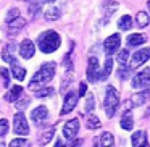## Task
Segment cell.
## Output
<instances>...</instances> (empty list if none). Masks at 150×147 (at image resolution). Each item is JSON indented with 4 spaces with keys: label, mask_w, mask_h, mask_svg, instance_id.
I'll return each mask as SVG.
<instances>
[{
    "label": "cell",
    "mask_w": 150,
    "mask_h": 147,
    "mask_svg": "<svg viewBox=\"0 0 150 147\" xmlns=\"http://www.w3.org/2000/svg\"><path fill=\"white\" fill-rule=\"evenodd\" d=\"M45 18H47L49 21L58 20V18H60V10H58V8H55L53 5H52V7H49V8L45 10Z\"/></svg>",
    "instance_id": "603a6c76"
},
{
    "label": "cell",
    "mask_w": 150,
    "mask_h": 147,
    "mask_svg": "<svg viewBox=\"0 0 150 147\" xmlns=\"http://www.w3.org/2000/svg\"><path fill=\"white\" fill-rule=\"evenodd\" d=\"M47 2H55V0H47Z\"/></svg>",
    "instance_id": "f35d334b"
},
{
    "label": "cell",
    "mask_w": 150,
    "mask_h": 147,
    "mask_svg": "<svg viewBox=\"0 0 150 147\" xmlns=\"http://www.w3.org/2000/svg\"><path fill=\"white\" fill-rule=\"evenodd\" d=\"M120 42H121V37L120 34H111L110 37H107L103 42V49L107 55H113L118 49H120Z\"/></svg>",
    "instance_id": "52a82bcc"
},
{
    "label": "cell",
    "mask_w": 150,
    "mask_h": 147,
    "mask_svg": "<svg viewBox=\"0 0 150 147\" xmlns=\"http://www.w3.org/2000/svg\"><path fill=\"white\" fill-rule=\"evenodd\" d=\"M37 42H39V49L42 50L44 53H52L60 47L62 39H60L58 33H55V31H47V33L40 34Z\"/></svg>",
    "instance_id": "7a4b0ae2"
},
{
    "label": "cell",
    "mask_w": 150,
    "mask_h": 147,
    "mask_svg": "<svg viewBox=\"0 0 150 147\" xmlns=\"http://www.w3.org/2000/svg\"><path fill=\"white\" fill-rule=\"evenodd\" d=\"M21 92H23V87H21V86H13V87L10 89V92L5 95V99H7L8 102H15V100L20 99Z\"/></svg>",
    "instance_id": "e0dca14e"
},
{
    "label": "cell",
    "mask_w": 150,
    "mask_h": 147,
    "mask_svg": "<svg viewBox=\"0 0 150 147\" xmlns=\"http://www.w3.org/2000/svg\"><path fill=\"white\" fill-rule=\"evenodd\" d=\"M127 60H129V52L126 49L120 50V53H118V65H126Z\"/></svg>",
    "instance_id": "4316f807"
},
{
    "label": "cell",
    "mask_w": 150,
    "mask_h": 147,
    "mask_svg": "<svg viewBox=\"0 0 150 147\" xmlns=\"http://www.w3.org/2000/svg\"><path fill=\"white\" fill-rule=\"evenodd\" d=\"M0 75H2V79H4V86L8 87V86H10V75H8V70L2 68L0 70Z\"/></svg>",
    "instance_id": "836d02e7"
},
{
    "label": "cell",
    "mask_w": 150,
    "mask_h": 147,
    "mask_svg": "<svg viewBox=\"0 0 150 147\" xmlns=\"http://www.w3.org/2000/svg\"><path fill=\"white\" fill-rule=\"evenodd\" d=\"M11 75H13V78H16V81H23L24 76H26V70H24L16 60H13V62H11Z\"/></svg>",
    "instance_id": "5bb4252c"
},
{
    "label": "cell",
    "mask_w": 150,
    "mask_h": 147,
    "mask_svg": "<svg viewBox=\"0 0 150 147\" xmlns=\"http://www.w3.org/2000/svg\"><path fill=\"white\" fill-rule=\"evenodd\" d=\"M78 97L79 95L76 92H68V95L65 97V104H63V108H62V115H66L69 111L74 110L76 104H78Z\"/></svg>",
    "instance_id": "8fae6325"
},
{
    "label": "cell",
    "mask_w": 150,
    "mask_h": 147,
    "mask_svg": "<svg viewBox=\"0 0 150 147\" xmlns=\"http://www.w3.org/2000/svg\"><path fill=\"white\" fill-rule=\"evenodd\" d=\"M103 105H105V113H107V116L111 118L115 115V111H116L118 105H120V94H118V91L113 86H108L107 87Z\"/></svg>",
    "instance_id": "3957f363"
},
{
    "label": "cell",
    "mask_w": 150,
    "mask_h": 147,
    "mask_svg": "<svg viewBox=\"0 0 150 147\" xmlns=\"http://www.w3.org/2000/svg\"><path fill=\"white\" fill-rule=\"evenodd\" d=\"M131 142L136 147L147 146V134L144 133V131H136V133L132 134V137H131Z\"/></svg>",
    "instance_id": "9a60e30c"
},
{
    "label": "cell",
    "mask_w": 150,
    "mask_h": 147,
    "mask_svg": "<svg viewBox=\"0 0 150 147\" xmlns=\"http://www.w3.org/2000/svg\"><path fill=\"white\" fill-rule=\"evenodd\" d=\"M131 26H132V18H131L129 15H123V16L120 18V21H118V28H120L121 31H129Z\"/></svg>",
    "instance_id": "ac0fdd59"
},
{
    "label": "cell",
    "mask_w": 150,
    "mask_h": 147,
    "mask_svg": "<svg viewBox=\"0 0 150 147\" xmlns=\"http://www.w3.org/2000/svg\"><path fill=\"white\" fill-rule=\"evenodd\" d=\"M127 75H129V68H127V65H120V68H118V78L126 79Z\"/></svg>",
    "instance_id": "f546056e"
},
{
    "label": "cell",
    "mask_w": 150,
    "mask_h": 147,
    "mask_svg": "<svg viewBox=\"0 0 150 147\" xmlns=\"http://www.w3.org/2000/svg\"><path fill=\"white\" fill-rule=\"evenodd\" d=\"M132 89H145L150 87V68H145L142 71H139L131 81Z\"/></svg>",
    "instance_id": "277c9868"
},
{
    "label": "cell",
    "mask_w": 150,
    "mask_h": 147,
    "mask_svg": "<svg viewBox=\"0 0 150 147\" xmlns=\"http://www.w3.org/2000/svg\"><path fill=\"white\" fill-rule=\"evenodd\" d=\"M62 146H63V142L58 139V141H57V147H62Z\"/></svg>",
    "instance_id": "8d00e7d4"
},
{
    "label": "cell",
    "mask_w": 150,
    "mask_h": 147,
    "mask_svg": "<svg viewBox=\"0 0 150 147\" xmlns=\"http://www.w3.org/2000/svg\"><path fill=\"white\" fill-rule=\"evenodd\" d=\"M18 16H20V10H18V8H11V10L7 13L5 21H7V23H10V21H13L15 18H18Z\"/></svg>",
    "instance_id": "4dcf8cb0"
},
{
    "label": "cell",
    "mask_w": 150,
    "mask_h": 147,
    "mask_svg": "<svg viewBox=\"0 0 150 147\" xmlns=\"http://www.w3.org/2000/svg\"><path fill=\"white\" fill-rule=\"evenodd\" d=\"M13 49H15V45L13 44H10L8 47H5L4 49V52H2V58H4V62H7V63H11L15 60V57L11 55V52H13Z\"/></svg>",
    "instance_id": "7402d4cb"
},
{
    "label": "cell",
    "mask_w": 150,
    "mask_h": 147,
    "mask_svg": "<svg viewBox=\"0 0 150 147\" xmlns=\"http://www.w3.org/2000/svg\"><path fill=\"white\" fill-rule=\"evenodd\" d=\"M53 89L52 87H47V89H39V91H36V97H49V95L53 94Z\"/></svg>",
    "instance_id": "1f68e13d"
},
{
    "label": "cell",
    "mask_w": 150,
    "mask_h": 147,
    "mask_svg": "<svg viewBox=\"0 0 150 147\" xmlns=\"http://www.w3.org/2000/svg\"><path fill=\"white\" fill-rule=\"evenodd\" d=\"M149 58H150V47L142 49V50H137L136 53H132V58H131V68H137V66L144 65Z\"/></svg>",
    "instance_id": "9c48e42d"
},
{
    "label": "cell",
    "mask_w": 150,
    "mask_h": 147,
    "mask_svg": "<svg viewBox=\"0 0 150 147\" xmlns=\"http://www.w3.org/2000/svg\"><path fill=\"white\" fill-rule=\"evenodd\" d=\"M147 5H149V10H150V0H149V2H147Z\"/></svg>",
    "instance_id": "74e56055"
},
{
    "label": "cell",
    "mask_w": 150,
    "mask_h": 147,
    "mask_svg": "<svg viewBox=\"0 0 150 147\" xmlns=\"http://www.w3.org/2000/svg\"><path fill=\"white\" fill-rule=\"evenodd\" d=\"M144 42H145V36L144 34H131V36H127V45L129 47H137Z\"/></svg>",
    "instance_id": "2e32d148"
},
{
    "label": "cell",
    "mask_w": 150,
    "mask_h": 147,
    "mask_svg": "<svg viewBox=\"0 0 150 147\" xmlns=\"http://www.w3.org/2000/svg\"><path fill=\"white\" fill-rule=\"evenodd\" d=\"M102 123L100 120H98L97 116H94V115H89L87 116V128L89 129H97V128H100Z\"/></svg>",
    "instance_id": "484cf974"
},
{
    "label": "cell",
    "mask_w": 150,
    "mask_h": 147,
    "mask_svg": "<svg viewBox=\"0 0 150 147\" xmlns=\"http://www.w3.org/2000/svg\"><path fill=\"white\" fill-rule=\"evenodd\" d=\"M7 24H8V33L10 34H18L21 28L26 26V20L21 18V16H18V18H15L13 21H10V23H7Z\"/></svg>",
    "instance_id": "4fadbf2b"
},
{
    "label": "cell",
    "mask_w": 150,
    "mask_h": 147,
    "mask_svg": "<svg viewBox=\"0 0 150 147\" xmlns=\"http://www.w3.org/2000/svg\"><path fill=\"white\" fill-rule=\"evenodd\" d=\"M87 79L91 82L100 81V68H98V58L97 57H91L87 63Z\"/></svg>",
    "instance_id": "8992f818"
},
{
    "label": "cell",
    "mask_w": 150,
    "mask_h": 147,
    "mask_svg": "<svg viewBox=\"0 0 150 147\" xmlns=\"http://www.w3.org/2000/svg\"><path fill=\"white\" fill-rule=\"evenodd\" d=\"M55 68H57V65L53 62L44 63L39 71L33 76V81L29 82V89H36L37 86H44L49 81H52L53 76H55Z\"/></svg>",
    "instance_id": "6da1fadb"
},
{
    "label": "cell",
    "mask_w": 150,
    "mask_h": 147,
    "mask_svg": "<svg viewBox=\"0 0 150 147\" xmlns=\"http://www.w3.org/2000/svg\"><path fill=\"white\" fill-rule=\"evenodd\" d=\"M86 91H87V86H86V82H81V84H79V94L78 95H86Z\"/></svg>",
    "instance_id": "d590c367"
},
{
    "label": "cell",
    "mask_w": 150,
    "mask_h": 147,
    "mask_svg": "<svg viewBox=\"0 0 150 147\" xmlns=\"http://www.w3.org/2000/svg\"><path fill=\"white\" fill-rule=\"evenodd\" d=\"M53 133H55V126H52V128H49V129L45 131V134H44V137L40 136V142L42 144H47L50 139H52V136H53Z\"/></svg>",
    "instance_id": "83f0119b"
},
{
    "label": "cell",
    "mask_w": 150,
    "mask_h": 147,
    "mask_svg": "<svg viewBox=\"0 0 150 147\" xmlns=\"http://www.w3.org/2000/svg\"><path fill=\"white\" fill-rule=\"evenodd\" d=\"M118 8V4L116 2H105V5H103V11H105V16H107V20H108V16H110L111 13H115V10Z\"/></svg>",
    "instance_id": "d4e9b609"
},
{
    "label": "cell",
    "mask_w": 150,
    "mask_h": 147,
    "mask_svg": "<svg viewBox=\"0 0 150 147\" xmlns=\"http://www.w3.org/2000/svg\"><path fill=\"white\" fill-rule=\"evenodd\" d=\"M8 128H10V124H8V120H0V137L5 136V134L8 133Z\"/></svg>",
    "instance_id": "d6a6232c"
},
{
    "label": "cell",
    "mask_w": 150,
    "mask_h": 147,
    "mask_svg": "<svg viewBox=\"0 0 150 147\" xmlns=\"http://www.w3.org/2000/svg\"><path fill=\"white\" fill-rule=\"evenodd\" d=\"M95 107V99H94V94H89L87 95V100H86V111H92Z\"/></svg>",
    "instance_id": "f1b7e54d"
},
{
    "label": "cell",
    "mask_w": 150,
    "mask_h": 147,
    "mask_svg": "<svg viewBox=\"0 0 150 147\" xmlns=\"http://www.w3.org/2000/svg\"><path fill=\"white\" fill-rule=\"evenodd\" d=\"M120 124H121V128H123V129H132V126H134L132 115H131V113H124L123 118L120 120Z\"/></svg>",
    "instance_id": "ffe728a7"
},
{
    "label": "cell",
    "mask_w": 150,
    "mask_h": 147,
    "mask_svg": "<svg viewBox=\"0 0 150 147\" xmlns=\"http://www.w3.org/2000/svg\"><path fill=\"white\" fill-rule=\"evenodd\" d=\"M98 144L100 146H113L115 144V139H113V134L111 133H103L98 139Z\"/></svg>",
    "instance_id": "cb8c5ba5"
},
{
    "label": "cell",
    "mask_w": 150,
    "mask_h": 147,
    "mask_svg": "<svg viewBox=\"0 0 150 147\" xmlns=\"http://www.w3.org/2000/svg\"><path fill=\"white\" fill-rule=\"evenodd\" d=\"M34 52H36L34 42L29 40V39H24L23 42H21V45H20V55L23 57V58H31V57L34 55Z\"/></svg>",
    "instance_id": "7c38bea8"
},
{
    "label": "cell",
    "mask_w": 150,
    "mask_h": 147,
    "mask_svg": "<svg viewBox=\"0 0 150 147\" xmlns=\"http://www.w3.org/2000/svg\"><path fill=\"white\" fill-rule=\"evenodd\" d=\"M78 129H79V120L78 118H73L68 123H65L63 126V136L68 141H73L76 136H78Z\"/></svg>",
    "instance_id": "ba28073f"
},
{
    "label": "cell",
    "mask_w": 150,
    "mask_h": 147,
    "mask_svg": "<svg viewBox=\"0 0 150 147\" xmlns=\"http://www.w3.org/2000/svg\"><path fill=\"white\" fill-rule=\"evenodd\" d=\"M13 129H15V133L20 134V136H28V134H29V126H28V121H26V115H24L23 111L15 115Z\"/></svg>",
    "instance_id": "5b68a950"
},
{
    "label": "cell",
    "mask_w": 150,
    "mask_h": 147,
    "mask_svg": "<svg viewBox=\"0 0 150 147\" xmlns=\"http://www.w3.org/2000/svg\"><path fill=\"white\" fill-rule=\"evenodd\" d=\"M111 68H113V60H111V57H107L105 65H103V70H102V73H100V81H103V79H107L108 76H110Z\"/></svg>",
    "instance_id": "d6986e66"
},
{
    "label": "cell",
    "mask_w": 150,
    "mask_h": 147,
    "mask_svg": "<svg viewBox=\"0 0 150 147\" xmlns=\"http://www.w3.org/2000/svg\"><path fill=\"white\" fill-rule=\"evenodd\" d=\"M10 146H13V147H23V146H28V141L26 139H13L10 142Z\"/></svg>",
    "instance_id": "e575fe53"
},
{
    "label": "cell",
    "mask_w": 150,
    "mask_h": 147,
    "mask_svg": "<svg viewBox=\"0 0 150 147\" xmlns=\"http://www.w3.org/2000/svg\"><path fill=\"white\" fill-rule=\"evenodd\" d=\"M47 116H49V110H47V107H44V105L36 107L31 111V120H33V123L36 124V126H40V124L47 120Z\"/></svg>",
    "instance_id": "30bf717a"
},
{
    "label": "cell",
    "mask_w": 150,
    "mask_h": 147,
    "mask_svg": "<svg viewBox=\"0 0 150 147\" xmlns=\"http://www.w3.org/2000/svg\"><path fill=\"white\" fill-rule=\"evenodd\" d=\"M136 21H137V26H139V28L149 26V23H150L149 13H145V11H139V13H137V16H136Z\"/></svg>",
    "instance_id": "44dd1931"
}]
</instances>
